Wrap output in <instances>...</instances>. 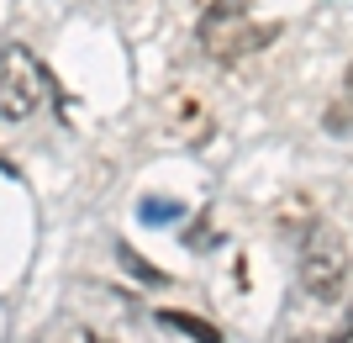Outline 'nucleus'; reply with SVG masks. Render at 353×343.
<instances>
[{
  "label": "nucleus",
  "mask_w": 353,
  "mask_h": 343,
  "mask_svg": "<svg viewBox=\"0 0 353 343\" xmlns=\"http://www.w3.org/2000/svg\"><path fill=\"white\" fill-rule=\"evenodd\" d=\"M195 32H201V48H206L211 59H221V63L243 59V53H259V48H269L280 37L274 21L248 27V0H211Z\"/></svg>",
  "instance_id": "obj_1"
},
{
  "label": "nucleus",
  "mask_w": 353,
  "mask_h": 343,
  "mask_svg": "<svg viewBox=\"0 0 353 343\" xmlns=\"http://www.w3.org/2000/svg\"><path fill=\"white\" fill-rule=\"evenodd\" d=\"M53 90V75L27 43H0V121H27Z\"/></svg>",
  "instance_id": "obj_2"
},
{
  "label": "nucleus",
  "mask_w": 353,
  "mask_h": 343,
  "mask_svg": "<svg viewBox=\"0 0 353 343\" xmlns=\"http://www.w3.org/2000/svg\"><path fill=\"white\" fill-rule=\"evenodd\" d=\"M301 291H306L311 301H338L343 285H348V243H343L338 227L316 222L301 238Z\"/></svg>",
  "instance_id": "obj_3"
},
{
  "label": "nucleus",
  "mask_w": 353,
  "mask_h": 343,
  "mask_svg": "<svg viewBox=\"0 0 353 343\" xmlns=\"http://www.w3.org/2000/svg\"><path fill=\"white\" fill-rule=\"evenodd\" d=\"M159 322H163V328H174V333H185L190 343H221V328L206 322V317H195V312H174V306L163 312V306H159Z\"/></svg>",
  "instance_id": "obj_4"
},
{
  "label": "nucleus",
  "mask_w": 353,
  "mask_h": 343,
  "mask_svg": "<svg viewBox=\"0 0 353 343\" xmlns=\"http://www.w3.org/2000/svg\"><path fill=\"white\" fill-rule=\"evenodd\" d=\"M117 264L132 269L137 280H148V285H169V275H163V269H153V264H148V259L132 248V243H117Z\"/></svg>",
  "instance_id": "obj_5"
},
{
  "label": "nucleus",
  "mask_w": 353,
  "mask_h": 343,
  "mask_svg": "<svg viewBox=\"0 0 353 343\" xmlns=\"http://www.w3.org/2000/svg\"><path fill=\"white\" fill-rule=\"evenodd\" d=\"M179 217H185V206L179 201H159V195H148L143 206H137V222H148V227H169Z\"/></svg>",
  "instance_id": "obj_6"
},
{
  "label": "nucleus",
  "mask_w": 353,
  "mask_h": 343,
  "mask_svg": "<svg viewBox=\"0 0 353 343\" xmlns=\"http://www.w3.org/2000/svg\"><path fill=\"white\" fill-rule=\"evenodd\" d=\"M85 343H111V338H105V333H85Z\"/></svg>",
  "instance_id": "obj_7"
},
{
  "label": "nucleus",
  "mask_w": 353,
  "mask_h": 343,
  "mask_svg": "<svg viewBox=\"0 0 353 343\" xmlns=\"http://www.w3.org/2000/svg\"><path fill=\"white\" fill-rule=\"evenodd\" d=\"M348 90H353V69H348Z\"/></svg>",
  "instance_id": "obj_8"
}]
</instances>
